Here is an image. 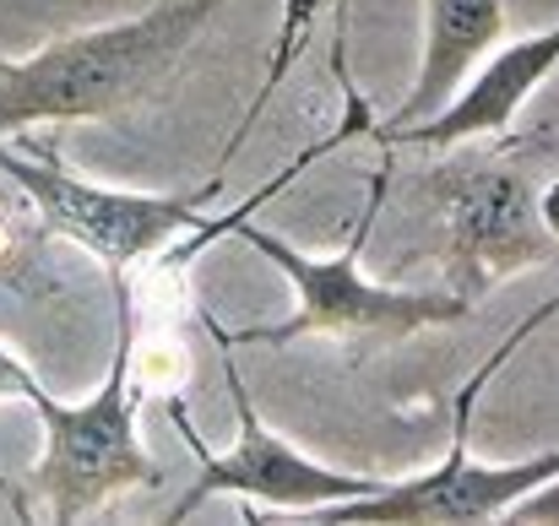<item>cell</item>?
Here are the masks:
<instances>
[{"label": "cell", "instance_id": "7a4b0ae2", "mask_svg": "<svg viewBox=\"0 0 559 526\" xmlns=\"http://www.w3.org/2000/svg\"><path fill=\"white\" fill-rule=\"evenodd\" d=\"M391 190V164L374 169L370 184V206L359 212V228L348 234V244L337 255H305L294 250L288 239L266 234L261 223H234L223 239H245L255 255H266L288 283H294V315L277 321V326H245V332H228L223 321L201 315V326L228 343V348H250V343H299V337H337L354 352H374L391 348L413 332H429V326H456L473 315V299H462L456 288H391V283H370L365 277V244H370V228L380 217V201Z\"/></svg>", "mask_w": 559, "mask_h": 526}, {"label": "cell", "instance_id": "5b68a950", "mask_svg": "<svg viewBox=\"0 0 559 526\" xmlns=\"http://www.w3.org/2000/svg\"><path fill=\"white\" fill-rule=\"evenodd\" d=\"M0 175L11 190L33 206L38 228L55 239L82 244L93 261H104L109 277L131 272L147 255H164L180 234L201 228V212L217 201L223 169H212L195 190H120V184H93L66 158L55 142H0Z\"/></svg>", "mask_w": 559, "mask_h": 526}, {"label": "cell", "instance_id": "8992f818", "mask_svg": "<svg viewBox=\"0 0 559 526\" xmlns=\"http://www.w3.org/2000/svg\"><path fill=\"white\" fill-rule=\"evenodd\" d=\"M217 352H223V380H228L234 413H239V445H234L228 456L206 451V440H201L195 423H190L186 402L169 396V418H175L180 440L190 445V456H195V467H201V478L186 489V500L169 511V522H186L190 511H201V505L217 500V494H245V500L272 505V511H288V516H316V511H326V505L365 500V494H374V489L385 483V478H365V473H337V467L310 462L305 451H294V445L255 413L250 385L239 380L234 348L217 343Z\"/></svg>", "mask_w": 559, "mask_h": 526}, {"label": "cell", "instance_id": "5bb4252c", "mask_svg": "<svg viewBox=\"0 0 559 526\" xmlns=\"http://www.w3.org/2000/svg\"><path fill=\"white\" fill-rule=\"evenodd\" d=\"M27 363L22 358H11V352L0 348V396H22V385H27Z\"/></svg>", "mask_w": 559, "mask_h": 526}, {"label": "cell", "instance_id": "ba28073f", "mask_svg": "<svg viewBox=\"0 0 559 526\" xmlns=\"http://www.w3.org/2000/svg\"><path fill=\"white\" fill-rule=\"evenodd\" d=\"M555 65H559V27L527 33V38L506 44V49H489L478 60V76L462 82L456 98L440 115L380 136V147L391 153V147H451V142H473V136H500V131L516 125L527 98L555 76Z\"/></svg>", "mask_w": 559, "mask_h": 526}, {"label": "cell", "instance_id": "4fadbf2b", "mask_svg": "<svg viewBox=\"0 0 559 526\" xmlns=\"http://www.w3.org/2000/svg\"><path fill=\"white\" fill-rule=\"evenodd\" d=\"M538 223H544V234L559 244V175H549L538 184Z\"/></svg>", "mask_w": 559, "mask_h": 526}, {"label": "cell", "instance_id": "8fae6325", "mask_svg": "<svg viewBox=\"0 0 559 526\" xmlns=\"http://www.w3.org/2000/svg\"><path fill=\"white\" fill-rule=\"evenodd\" d=\"M555 315H559V294L549 299V304H538V310H533L527 321H516V326H511V337H506L500 348H495L489 358H484V363H478V369H473V380H467V385L456 391V418H462V423H473V407H478V396L489 391V380H495V374H500V369H506V363H511L516 352L527 348V343H533V337H538V332H544V326L555 321Z\"/></svg>", "mask_w": 559, "mask_h": 526}, {"label": "cell", "instance_id": "2e32d148", "mask_svg": "<svg viewBox=\"0 0 559 526\" xmlns=\"http://www.w3.org/2000/svg\"><path fill=\"white\" fill-rule=\"evenodd\" d=\"M5 65H11V60H5V55H0V71H5Z\"/></svg>", "mask_w": 559, "mask_h": 526}, {"label": "cell", "instance_id": "30bf717a", "mask_svg": "<svg viewBox=\"0 0 559 526\" xmlns=\"http://www.w3.org/2000/svg\"><path fill=\"white\" fill-rule=\"evenodd\" d=\"M0 288H11L22 299H55L60 294V277L38 255V239L16 223L11 195H0Z\"/></svg>", "mask_w": 559, "mask_h": 526}, {"label": "cell", "instance_id": "3957f363", "mask_svg": "<svg viewBox=\"0 0 559 526\" xmlns=\"http://www.w3.org/2000/svg\"><path fill=\"white\" fill-rule=\"evenodd\" d=\"M223 0H164L142 16L104 22L44 44L0 71V142L33 125L104 120L142 104L201 38ZM5 195V184H0Z\"/></svg>", "mask_w": 559, "mask_h": 526}, {"label": "cell", "instance_id": "7c38bea8", "mask_svg": "<svg viewBox=\"0 0 559 526\" xmlns=\"http://www.w3.org/2000/svg\"><path fill=\"white\" fill-rule=\"evenodd\" d=\"M506 522H559V473L549 483H538L533 494H522V500L506 511Z\"/></svg>", "mask_w": 559, "mask_h": 526}, {"label": "cell", "instance_id": "52a82bcc", "mask_svg": "<svg viewBox=\"0 0 559 526\" xmlns=\"http://www.w3.org/2000/svg\"><path fill=\"white\" fill-rule=\"evenodd\" d=\"M559 473V451L527 456V462H473L467 451V423L456 418L451 451L440 456V467L418 473V478H396L380 483L365 500H343L316 511L321 522H424V526H473L506 516L522 494H533L538 483H549Z\"/></svg>", "mask_w": 559, "mask_h": 526}, {"label": "cell", "instance_id": "277c9868", "mask_svg": "<svg viewBox=\"0 0 559 526\" xmlns=\"http://www.w3.org/2000/svg\"><path fill=\"white\" fill-rule=\"evenodd\" d=\"M435 153L445 158L429 164L424 190L440 228L445 288H456L462 299H478L495 283L555 261L559 244L538 223V184L549 179L538 169L544 136L511 142L500 131V136H473Z\"/></svg>", "mask_w": 559, "mask_h": 526}, {"label": "cell", "instance_id": "6da1fadb", "mask_svg": "<svg viewBox=\"0 0 559 526\" xmlns=\"http://www.w3.org/2000/svg\"><path fill=\"white\" fill-rule=\"evenodd\" d=\"M109 283H115V363H109V380L87 402H55L38 385V374H27V385L16 396L38 413V429H44V451H38L27 483H16V516L87 522L104 505H115L120 494L164 483V467L136 440L142 391L131 380V358H136L131 272H120Z\"/></svg>", "mask_w": 559, "mask_h": 526}, {"label": "cell", "instance_id": "9c48e42d", "mask_svg": "<svg viewBox=\"0 0 559 526\" xmlns=\"http://www.w3.org/2000/svg\"><path fill=\"white\" fill-rule=\"evenodd\" d=\"M506 38V5L500 0H424V60H418V82L407 93V104L370 125L365 136H391V131H407L429 115H440L456 87L478 71V60Z\"/></svg>", "mask_w": 559, "mask_h": 526}, {"label": "cell", "instance_id": "9a60e30c", "mask_svg": "<svg viewBox=\"0 0 559 526\" xmlns=\"http://www.w3.org/2000/svg\"><path fill=\"white\" fill-rule=\"evenodd\" d=\"M0 500H5V505L16 511V483H5V478H0Z\"/></svg>", "mask_w": 559, "mask_h": 526}]
</instances>
